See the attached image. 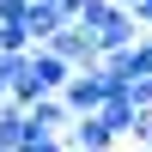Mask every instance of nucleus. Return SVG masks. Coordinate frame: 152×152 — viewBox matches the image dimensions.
<instances>
[{
	"label": "nucleus",
	"instance_id": "obj_6",
	"mask_svg": "<svg viewBox=\"0 0 152 152\" xmlns=\"http://www.w3.org/2000/svg\"><path fill=\"white\" fill-rule=\"evenodd\" d=\"M61 140H67V152H110V146H116V140L104 134V122H97V116L67 122V134H61Z\"/></svg>",
	"mask_w": 152,
	"mask_h": 152
},
{
	"label": "nucleus",
	"instance_id": "obj_10",
	"mask_svg": "<svg viewBox=\"0 0 152 152\" xmlns=\"http://www.w3.org/2000/svg\"><path fill=\"white\" fill-rule=\"evenodd\" d=\"M18 152H67V140H24Z\"/></svg>",
	"mask_w": 152,
	"mask_h": 152
},
{
	"label": "nucleus",
	"instance_id": "obj_11",
	"mask_svg": "<svg viewBox=\"0 0 152 152\" xmlns=\"http://www.w3.org/2000/svg\"><path fill=\"white\" fill-rule=\"evenodd\" d=\"M55 6H61V12H67V18H73V12H79V6H85V0H55Z\"/></svg>",
	"mask_w": 152,
	"mask_h": 152
},
{
	"label": "nucleus",
	"instance_id": "obj_5",
	"mask_svg": "<svg viewBox=\"0 0 152 152\" xmlns=\"http://www.w3.org/2000/svg\"><path fill=\"white\" fill-rule=\"evenodd\" d=\"M61 24H73V18L55 6V0H31V6H24V31H31V49H43L49 37L61 31Z\"/></svg>",
	"mask_w": 152,
	"mask_h": 152
},
{
	"label": "nucleus",
	"instance_id": "obj_8",
	"mask_svg": "<svg viewBox=\"0 0 152 152\" xmlns=\"http://www.w3.org/2000/svg\"><path fill=\"white\" fill-rule=\"evenodd\" d=\"M128 67H134V79H152V37H134V49H128Z\"/></svg>",
	"mask_w": 152,
	"mask_h": 152
},
{
	"label": "nucleus",
	"instance_id": "obj_3",
	"mask_svg": "<svg viewBox=\"0 0 152 152\" xmlns=\"http://www.w3.org/2000/svg\"><path fill=\"white\" fill-rule=\"evenodd\" d=\"M73 79V67L61 55H49V49H31V85H37V97H61V85Z\"/></svg>",
	"mask_w": 152,
	"mask_h": 152
},
{
	"label": "nucleus",
	"instance_id": "obj_2",
	"mask_svg": "<svg viewBox=\"0 0 152 152\" xmlns=\"http://www.w3.org/2000/svg\"><path fill=\"white\" fill-rule=\"evenodd\" d=\"M43 49H49V55H61V61H67V67H73V73H85V67H104V49H97V43H91V37H85V31H79V24H61V31H55V37H49V43H43Z\"/></svg>",
	"mask_w": 152,
	"mask_h": 152
},
{
	"label": "nucleus",
	"instance_id": "obj_4",
	"mask_svg": "<svg viewBox=\"0 0 152 152\" xmlns=\"http://www.w3.org/2000/svg\"><path fill=\"white\" fill-rule=\"evenodd\" d=\"M97 122H104V134L110 140H140V110L128 104V91H116L104 110H97Z\"/></svg>",
	"mask_w": 152,
	"mask_h": 152
},
{
	"label": "nucleus",
	"instance_id": "obj_9",
	"mask_svg": "<svg viewBox=\"0 0 152 152\" xmlns=\"http://www.w3.org/2000/svg\"><path fill=\"white\" fill-rule=\"evenodd\" d=\"M128 104L140 110V116H152V79H134L128 85Z\"/></svg>",
	"mask_w": 152,
	"mask_h": 152
},
{
	"label": "nucleus",
	"instance_id": "obj_1",
	"mask_svg": "<svg viewBox=\"0 0 152 152\" xmlns=\"http://www.w3.org/2000/svg\"><path fill=\"white\" fill-rule=\"evenodd\" d=\"M116 91H122V85H110V73H104V67H85V73H73V79L61 85V104H67V116L79 122V116H97Z\"/></svg>",
	"mask_w": 152,
	"mask_h": 152
},
{
	"label": "nucleus",
	"instance_id": "obj_7",
	"mask_svg": "<svg viewBox=\"0 0 152 152\" xmlns=\"http://www.w3.org/2000/svg\"><path fill=\"white\" fill-rule=\"evenodd\" d=\"M18 140H24V110L12 104V97H0V146L18 152Z\"/></svg>",
	"mask_w": 152,
	"mask_h": 152
}]
</instances>
